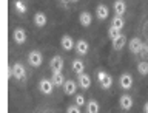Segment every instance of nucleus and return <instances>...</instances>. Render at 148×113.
Wrapping results in <instances>:
<instances>
[{"mask_svg":"<svg viewBox=\"0 0 148 113\" xmlns=\"http://www.w3.org/2000/svg\"><path fill=\"white\" fill-rule=\"evenodd\" d=\"M97 81H99L100 87L105 88V90L113 85V78H111V74L105 73V71H99V73H97Z\"/></svg>","mask_w":148,"mask_h":113,"instance_id":"obj_1","label":"nucleus"},{"mask_svg":"<svg viewBox=\"0 0 148 113\" xmlns=\"http://www.w3.org/2000/svg\"><path fill=\"white\" fill-rule=\"evenodd\" d=\"M28 62H29L31 67H40L42 62H43V56H42L40 51H31L29 54H28Z\"/></svg>","mask_w":148,"mask_h":113,"instance_id":"obj_2","label":"nucleus"},{"mask_svg":"<svg viewBox=\"0 0 148 113\" xmlns=\"http://www.w3.org/2000/svg\"><path fill=\"white\" fill-rule=\"evenodd\" d=\"M128 48L133 54H140V51L143 48V42L139 39V37H133V39L130 40V44H128Z\"/></svg>","mask_w":148,"mask_h":113,"instance_id":"obj_3","label":"nucleus"},{"mask_svg":"<svg viewBox=\"0 0 148 113\" xmlns=\"http://www.w3.org/2000/svg\"><path fill=\"white\" fill-rule=\"evenodd\" d=\"M39 90L43 93V95H51L54 90V84L53 81H49V79H42L39 82Z\"/></svg>","mask_w":148,"mask_h":113,"instance_id":"obj_4","label":"nucleus"},{"mask_svg":"<svg viewBox=\"0 0 148 113\" xmlns=\"http://www.w3.org/2000/svg\"><path fill=\"white\" fill-rule=\"evenodd\" d=\"M12 76L18 79V81H22V79H25L26 76V71H25V67L20 64V62H16L12 65Z\"/></svg>","mask_w":148,"mask_h":113,"instance_id":"obj_5","label":"nucleus"},{"mask_svg":"<svg viewBox=\"0 0 148 113\" xmlns=\"http://www.w3.org/2000/svg\"><path fill=\"white\" fill-rule=\"evenodd\" d=\"M96 16H97V19H99V20H105V19H108V16H110L108 6H106V5H103V3H99V5L96 6Z\"/></svg>","mask_w":148,"mask_h":113,"instance_id":"obj_6","label":"nucleus"},{"mask_svg":"<svg viewBox=\"0 0 148 113\" xmlns=\"http://www.w3.org/2000/svg\"><path fill=\"white\" fill-rule=\"evenodd\" d=\"M119 84H120V87H122L123 90H130V88L133 87V76L128 74V73H123L119 79Z\"/></svg>","mask_w":148,"mask_h":113,"instance_id":"obj_7","label":"nucleus"},{"mask_svg":"<svg viewBox=\"0 0 148 113\" xmlns=\"http://www.w3.org/2000/svg\"><path fill=\"white\" fill-rule=\"evenodd\" d=\"M12 37H14V42L18 45H22V44H25V40H26V33L23 28H16L12 33Z\"/></svg>","mask_w":148,"mask_h":113,"instance_id":"obj_8","label":"nucleus"},{"mask_svg":"<svg viewBox=\"0 0 148 113\" xmlns=\"http://www.w3.org/2000/svg\"><path fill=\"white\" fill-rule=\"evenodd\" d=\"M49 67L53 71H62L63 70V59L60 58V56H54V58L49 60Z\"/></svg>","mask_w":148,"mask_h":113,"instance_id":"obj_9","label":"nucleus"},{"mask_svg":"<svg viewBox=\"0 0 148 113\" xmlns=\"http://www.w3.org/2000/svg\"><path fill=\"white\" fill-rule=\"evenodd\" d=\"M88 50H90V45H88L86 40L80 39V40L76 42V53H77L79 56H85V54L88 53Z\"/></svg>","mask_w":148,"mask_h":113,"instance_id":"obj_10","label":"nucleus"},{"mask_svg":"<svg viewBox=\"0 0 148 113\" xmlns=\"http://www.w3.org/2000/svg\"><path fill=\"white\" fill-rule=\"evenodd\" d=\"M77 90V84L73 81V79H68V81H65L63 84V92H65V95H68V96H71L74 95Z\"/></svg>","mask_w":148,"mask_h":113,"instance_id":"obj_11","label":"nucleus"},{"mask_svg":"<svg viewBox=\"0 0 148 113\" xmlns=\"http://www.w3.org/2000/svg\"><path fill=\"white\" fill-rule=\"evenodd\" d=\"M119 104H120V109H123V110H131V109H133V98L130 96V95L120 96Z\"/></svg>","mask_w":148,"mask_h":113,"instance_id":"obj_12","label":"nucleus"},{"mask_svg":"<svg viewBox=\"0 0 148 113\" xmlns=\"http://www.w3.org/2000/svg\"><path fill=\"white\" fill-rule=\"evenodd\" d=\"M113 8H114L116 16H123L125 11H127V3H125V0H116Z\"/></svg>","mask_w":148,"mask_h":113,"instance_id":"obj_13","label":"nucleus"},{"mask_svg":"<svg viewBox=\"0 0 148 113\" xmlns=\"http://www.w3.org/2000/svg\"><path fill=\"white\" fill-rule=\"evenodd\" d=\"M60 45H62V48H63L65 51L73 50V48H74V40H73V37H69L68 34L62 36V39H60Z\"/></svg>","mask_w":148,"mask_h":113,"instance_id":"obj_14","label":"nucleus"},{"mask_svg":"<svg viewBox=\"0 0 148 113\" xmlns=\"http://www.w3.org/2000/svg\"><path fill=\"white\" fill-rule=\"evenodd\" d=\"M79 85H80L83 90H88L91 87V78L83 71L82 74H79Z\"/></svg>","mask_w":148,"mask_h":113,"instance_id":"obj_15","label":"nucleus"},{"mask_svg":"<svg viewBox=\"0 0 148 113\" xmlns=\"http://www.w3.org/2000/svg\"><path fill=\"white\" fill-rule=\"evenodd\" d=\"M79 22H80V25H82V26H90V25H91V22H92L91 12H88V11L80 12V16H79Z\"/></svg>","mask_w":148,"mask_h":113,"instance_id":"obj_16","label":"nucleus"},{"mask_svg":"<svg viewBox=\"0 0 148 113\" xmlns=\"http://www.w3.org/2000/svg\"><path fill=\"white\" fill-rule=\"evenodd\" d=\"M71 68H73V71H74V73L82 74L83 71H85V64H83V60H82V59H74V60H73V64H71Z\"/></svg>","mask_w":148,"mask_h":113,"instance_id":"obj_17","label":"nucleus"},{"mask_svg":"<svg viewBox=\"0 0 148 113\" xmlns=\"http://www.w3.org/2000/svg\"><path fill=\"white\" fill-rule=\"evenodd\" d=\"M51 81H53V84L56 87H63L65 78H63L62 71H53V78H51Z\"/></svg>","mask_w":148,"mask_h":113,"instance_id":"obj_18","label":"nucleus"},{"mask_svg":"<svg viewBox=\"0 0 148 113\" xmlns=\"http://www.w3.org/2000/svg\"><path fill=\"white\" fill-rule=\"evenodd\" d=\"M111 42H113V48L116 51H119V50H122L125 46V44H127V37H125L123 34H120L119 37H116V39L111 40Z\"/></svg>","mask_w":148,"mask_h":113,"instance_id":"obj_19","label":"nucleus"},{"mask_svg":"<svg viewBox=\"0 0 148 113\" xmlns=\"http://www.w3.org/2000/svg\"><path fill=\"white\" fill-rule=\"evenodd\" d=\"M46 20H48V19H46V16L43 12H36L34 14V23L39 28H43L46 25Z\"/></svg>","mask_w":148,"mask_h":113,"instance_id":"obj_20","label":"nucleus"},{"mask_svg":"<svg viewBox=\"0 0 148 113\" xmlns=\"http://www.w3.org/2000/svg\"><path fill=\"white\" fill-rule=\"evenodd\" d=\"M86 112H88V113H99V102L90 101V102L86 104Z\"/></svg>","mask_w":148,"mask_h":113,"instance_id":"obj_21","label":"nucleus"},{"mask_svg":"<svg viewBox=\"0 0 148 113\" xmlns=\"http://www.w3.org/2000/svg\"><path fill=\"white\" fill-rule=\"evenodd\" d=\"M137 71H139V74H142V76H147L148 74V62H145V60L139 62L137 64Z\"/></svg>","mask_w":148,"mask_h":113,"instance_id":"obj_22","label":"nucleus"},{"mask_svg":"<svg viewBox=\"0 0 148 113\" xmlns=\"http://www.w3.org/2000/svg\"><path fill=\"white\" fill-rule=\"evenodd\" d=\"M120 34H122V33H120L119 28H116V26H113V25L110 26V30H108V36H110V39H111V40H114L116 37H119Z\"/></svg>","mask_w":148,"mask_h":113,"instance_id":"obj_23","label":"nucleus"},{"mask_svg":"<svg viewBox=\"0 0 148 113\" xmlns=\"http://www.w3.org/2000/svg\"><path fill=\"white\" fill-rule=\"evenodd\" d=\"M113 26H116V28H119V30H122L123 28V25H125V22H123V19H122V16H114L113 17Z\"/></svg>","mask_w":148,"mask_h":113,"instance_id":"obj_24","label":"nucleus"},{"mask_svg":"<svg viewBox=\"0 0 148 113\" xmlns=\"http://www.w3.org/2000/svg\"><path fill=\"white\" fill-rule=\"evenodd\" d=\"M14 5H16V9L18 12H26V6L23 5L22 0H16V3H14Z\"/></svg>","mask_w":148,"mask_h":113,"instance_id":"obj_25","label":"nucleus"},{"mask_svg":"<svg viewBox=\"0 0 148 113\" xmlns=\"http://www.w3.org/2000/svg\"><path fill=\"white\" fill-rule=\"evenodd\" d=\"M74 102H76V105L82 107V105H85V98H83V95H76V98H74Z\"/></svg>","mask_w":148,"mask_h":113,"instance_id":"obj_26","label":"nucleus"},{"mask_svg":"<svg viewBox=\"0 0 148 113\" xmlns=\"http://www.w3.org/2000/svg\"><path fill=\"white\" fill-rule=\"evenodd\" d=\"M66 113H82V112L79 109V105H69L66 109Z\"/></svg>","mask_w":148,"mask_h":113,"instance_id":"obj_27","label":"nucleus"},{"mask_svg":"<svg viewBox=\"0 0 148 113\" xmlns=\"http://www.w3.org/2000/svg\"><path fill=\"white\" fill-rule=\"evenodd\" d=\"M140 56H142L143 59H147V58H148V45L143 44V48H142V51H140Z\"/></svg>","mask_w":148,"mask_h":113,"instance_id":"obj_28","label":"nucleus"},{"mask_svg":"<svg viewBox=\"0 0 148 113\" xmlns=\"http://www.w3.org/2000/svg\"><path fill=\"white\" fill-rule=\"evenodd\" d=\"M143 113H148V102H147L145 105H143Z\"/></svg>","mask_w":148,"mask_h":113,"instance_id":"obj_29","label":"nucleus"},{"mask_svg":"<svg viewBox=\"0 0 148 113\" xmlns=\"http://www.w3.org/2000/svg\"><path fill=\"white\" fill-rule=\"evenodd\" d=\"M69 2H79V0H69Z\"/></svg>","mask_w":148,"mask_h":113,"instance_id":"obj_30","label":"nucleus"},{"mask_svg":"<svg viewBox=\"0 0 148 113\" xmlns=\"http://www.w3.org/2000/svg\"><path fill=\"white\" fill-rule=\"evenodd\" d=\"M63 2H65V0H63Z\"/></svg>","mask_w":148,"mask_h":113,"instance_id":"obj_31","label":"nucleus"}]
</instances>
